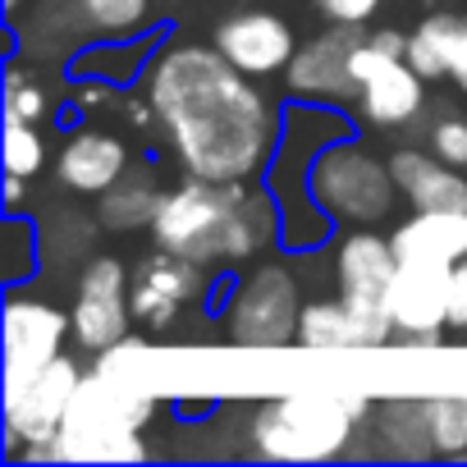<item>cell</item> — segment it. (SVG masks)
<instances>
[{
    "label": "cell",
    "instance_id": "obj_1",
    "mask_svg": "<svg viewBox=\"0 0 467 467\" xmlns=\"http://www.w3.org/2000/svg\"><path fill=\"white\" fill-rule=\"evenodd\" d=\"M165 156L202 179H266L285 115L215 42H165L138 74Z\"/></svg>",
    "mask_w": 467,
    "mask_h": 467
},
{
    "label": "cell",
    "instance_id": "obj_2",
    "mask_svg": "<svg viewBox=\"0 0 467 467\" xmlns=\"http://www.w3.org/2000/svg\"><path fill=\"white\" fill-rule=\"evenodd\" d=\"M371 403L376 399L367 389H339V385L285 389L275 399L253 403L239 435L248 440V453L266 462H330L348 458Z\"/></svg>",
    "mask_w": 467,
    "mask_h": 467
},
{
    "label": "cell",
    "instance_id": "obj_3",
    "mask_svg": "<svg viewBox=\"0 0 467 467\" xmlns=\"http://www.w3.org/2000/svg\"><path fill=\"white\" fill-rule=\"evenodd\" d=\"M161 399L138 380L124 362L119 348L101 353V367L83 376L74 408L65 417V431L51 444V462H83V458H129L142 462L151 449L142 431L156 421Z\"/></svg>",
    "mask_w": 467,
    "mask_h": 467
},
{
    "label": "cell",
    "instance_id": "obj_4",
    "mask_svg": "<svg viewBox=\"0 0 467 467\" xmlns=\"http://www.w3.org/2000/svg\"><path fill=\"white\" fill-rule=\"evenodd\" d=\"M307 192L335 224H385L403 197L389 156H376L358 133L330 138L307 161Z\"/></svg>",
    "mask_w": 467,
    "mask_h": 467
},
{
    "label": "cell",
    "instance_id": "obj_5",
    "mask_svg": "<svg viewBox=\"0 0 467 467\" xmlns=\"http://www.w3.org/2000/svg\"><path fill=\"white\" fill-rule=\"evenodd\" d=\"M298 317H303V280L280 257H262L244 266L220 307L229 344L262 348V353L298 344Z\"/></svg>",
    "mask_w": 467,
    "mask_h": 467
},
{
    "label": "cell",
    "instance_id": "obj_6",
    "mask_svg": "<svg viewBox=\"0 0 467 467\" xmlns=\"http://www.w3.org/2000/svg\"><path fill=\"white\" fill-rule=\"evenodd\" d=\"M257 179H202V174H183L156 220H151V239L170 253H183L202 266H220V244L224 229L234 220V211L244 206V197L253 192Z\"/></svg>",
    "mask_w": 467,
    "mask_h": 467
},
{
    "label": "cell",
    "instance_id": "obj_7",
    "mask_svg": "<svg viewBox=\"0 0 467 467\" xmlns=\"http://www.w3.org/2000/svg\"><path fill=\"white\" fill-rule=\"evenodd\" d=\"M353 115L371 129H408L426 110V78L408 65V37L399 28H367L353 51Z\"/></svg>",
    "mask_w": 467,
    "mask_h": 467
},
{
    "label": "cell",
    "instance_id": "obj_8",
    "mask_svg": "<svg viewBox=\"0 0 467 467\" xmlns=\"http://www.w3.org/2000/svg\"><path fill=\"white\" fill-rule=\"evenodd\" d=\"M83 376L88 371L65 353L47 371H37L24 389L0 394V426H5L0 435H5V453L15 462H51V444L65 431Z\"/></svg>",
    "mask_w": 467,
    "mask_h": 467
},
{
    "label": "cell",
    "instance_id": "obj_9",
    "mask_svg": "<svg viewBox=\"0 0 467 467\" xmlns=\"http://www.w3.org/2000/svg\"><path fill=\"white\" fill-rule=\"evenodd\" d=\"M0 330H5V385H0V394L24 389L37 371H47L56 358H65V344L74 339L69 307H60L56 298L24 289V285H10Z\"/></svg>",
    "mask_w": 467,
    "mask_h": 467
},
{
    "label": "cell",
    "instance_id": "obj_10",
    "mask_svg": "<svg viewBox=\"0 0 467 467\" xmlns=\"http://www.w3.org/2000/svg\"><path fill=\"white\" fill-rule=\"evenodd\" d=\"M129 280H133V266H124L115 253H97V257L83 262V271L74 280V303H69L78 353L101 358L133 335Z\"/></svg>",
    "mask_w": 467,
    "mask_h": 467
},
{
    "label": "cell",
    "instance_id": "obj_11",
    "mask_svg": "<svg viewBox=\"0 0 467 467\" xmlns=\"http://www.w3.org/2000/svg\"><path fill=\"white\" fill-rule=\"evenodd\" d=\"M211 266L170 253V248H151L133 262V280H129V303H133V326L147 335H161L170 326H179V317L197 312L202 303H211Z\"/></svg>",
    "mask_w": 467,
    "mask_h": 467
},
{
    "label": "cell",
    "instance_id": "obj_12",
    "mask_svg": "<svg viewBox=\"0 0 467 467\" xmlns=\"http://www.w3.org/2000/svg\"><path fill=\"white\" fill-rule=\"evenodd\" d=\"M367 37V24H330L317 37L298 42L285 83L298 101H326V106H353L358 78H353V51Z\"/></svg>",
    "mask_w": 467,
    "mask_h": 467
},
{
    "label": "cell",
    "instance_id": "obj_13",
    "mask_svg": "<svg viewBox=\"0 0 467 467\" xmlns=\"http://www.w3.org/2000/svg\"><path fill=\"white\" fill-rule=\"evenodd\" d=\"M389 321L399 339L431 348L449 330V307H453V266L444 262H421V257H399V275L389 285Z\"/></svg>",
    "mask_w": 467,
    "mask_h": 467
},
{
    "label": "cell",
    "instance_id": "obj_14",
    "mask_svg": "<svg viewBox=\"0 0 467 467\" xmlns=\"http://www.w3.org/2000/svg\"><path fill=\"white\" fill-rule=\"evenodd\" d=\"M348 458H389V462H431L435 440L426 421V394H385L371 403Z\"/></svg>",
    "mask_w": 467,
    "mask_h": 467
},
{
    "label": "cell",
    "instance_id": "obj_15",
    "mask_svg": "<svg viewBox=\"0 0 467 467\" xmlns=\"http://www.w3.org/2000/svg\"><path fill=\"white\" fill-rule=\"evenodd\" d=\"M389 339H399L389 307L353 303L344 294L303 303V317H298V344L303 348L344 353V348H385Z\"/></svg>",
    "mask_w": 467,
    "mask_h": 467
},
{
    "label": "cell",
    "instance_id": "obj_16",
    "mask_svg": "<svg viewBox=\"0 0 467 467\" xmlns=\"http://www.w3.org/2000/svg\"><path fill=\"white\" fill-rule=\"evenodd\" d=\"M330 248H335L330 266H335L339 294L353 298V303L385 307L389 285L399 275V248H394L389 234H376V224H348Z\"/></svg>",
    "mask_w": 467,
    "mask_h": 467
},
{
    "label": "cell",
    "instance_id": "obj_17",
    "mask_svg": "<svg viewBox=\"0 0 467 467\" xmlns=\"http://www.w3.org/2000/svg\"><path fill=\"white\" fill-rule=\"evenodd\" d=\"M211 42L239 65L244 74L253 78H271V74H285L298 42H294V28L271 15V10H239V15H229L215 24Z\"/></svg>",
    "mask_w": 467,
    "mask_h": 467
},
{
    "label": "cell",
    "instance_id": "obj_18",
    "mask_svg": "<svg viewBox=\"0 0 467 467\" xmlns=\"http://www.w3.org/2000/svg\"><path fill=\"white\" fill-rule=\"evenodd\" d=\"M133 165V151L119 133L110 129H97V124H83V129H69L60 138V151H56V179L60 188L69 192H83V197H101L115 179H124Z\"/></svg>",
    "mask_w": 467,
    "mask_h": 467
},
{
    "label": "cell",
    "instance_id": "obj_19",
    "mask_svg": "<svg viewBox=\"0 0 467 467\" xmlns=\"http://www.w3.org/2000/svg\"><path fill=\"white\" fill-rule=\"evenodd\" d=\"M389 170L399 179V192L412 211H449L467 206V170L440 161L431 147H394Z\"/></svg>",
    "mask_w": 467,
    "mask_h": 467
},
{
    "label": "cell",
    "instance_id": "obj_20",
    "mask_svg": "<svg viewBox=\"0 0 467 467\" xmlns=\"http://www.w3.org/2000/svg\"><path fill=\"white\" fill-rule=\"evenodd\" d=\"M389 239H394L399 257H421V262L458 266V262H467V206L412 211V215H403L389 229Z\"/></svg>",
    "mask_w": 467,
    "mask_h": 467
},
{
    "label": "cell",
    "instance_id": "obj_21",
    "mask_svg": "<svg viewBox=\"0 0 467 467\" xmlns=\"http://www.w3.org/2000/svg\"><path fill=\"white\" fill-rule=\"evenodd\" d=\"M165 192H170V188L161 183V170H156V165H129V174L115 179V183L97 197L92 215H97V224H101L106 234H138V229H151V220H156Z\"/></svg>",
    "mask_w": 467,
    "mask_h": 467
},
{
    "label": "cell",
    "instance_id": "obj_22",
    "mask_svg": "<svg viewBox=\"0 0 467 467\" xmlns=\"http://www.w3.org/2000/svg\"><path fill=\"white\" fill-rule=\"evenodd\" d=\"M462 28H467V15H458V10H435V15H426V19L408 33V65H412L426 83L449 78V51H453V42H458Z\"/></svg>",
    "mask_w": 467,
    "mask_h": 467
},
{
    "label": "cell",
    "instance_id": "obj_23",
    "mask_svg": "<svg viewBox=\"0 0 467 467\" xmlns=\"http://www.w3.org/2000/svg\"><path fill=\"white\" fill-rule=\"evenodd\" d=\"M426 421H431L435 458L467 462V389H435V394H426Z\"/></svg>",
    "mask_w": 467,
    "mask_h": 467
},
{
    "label": "cell",
    "instance_id": "obj_24",
    "mask_svg": "<svg viewBox=\"0 0 467 467\" xmlns=\"http://www.w3.org/2000/svg\"><path fill=\"white\" fill-rule=\"evenodd\" d=\"M78 15L97 42H133L151 24V0H78Z\"/></svg>",
    "mask_w": 467,
    "mask_h": 467
},
{
    "label": "cell",
    "instance_id": "obj_25",
    "mask_svg": "<svg viewBox=\"0 0 467 467\" xmlns=\"http://www.w3.org/2000/svg\"><path fill=\"white\" fill-rule=\"evenodd\" d=\"M47 133L42 124L33 119H15L5 115V170L10 174H24V179H37L47 170Z\"/></svg>",
    "mask_w": 467,
    "mask_h": 467
},
{
    "label": "cell",
    "instance_id": "obj_26",
    "mask_svg": "<svg viewBox=\"0 0 467 467\" xmlns=\"http://www.w3.org/2000/svg\"><path fill=\"white\" fill-rule=\"evenodd\" d=\"M42 266V229L19 220V211H10L5 220V285H24L28 275H37Z\"/></svg>",
    "mask_w": 467,
    "mask_h": 467
},
{
    "label": "cell",
    "instance_id": "obj_27",
    "mask_svg": "<svg viewBox=\"0 0 467 467\" xmlns=\"http://www.w3.org/2000/svg\"><path fill=\"white\" fill-rule=\"evenodd\" d=\"M5 115L33 119V124H47V115H51V92L37 83V74L24 69V60L5 65Z\"/></svg>",
    "mask_w": 467,
    "mask_h": 467
},
{
    "label": "cell",
    "instance_id": "obj_28",
    "mask_svg": "<svg viewBox=\"0 0 467 467\" xmlns=\"http://www.w3.org/2000/svg\"><path fill=\"white\" fill-rule=\"evenodd\" d=\"M426 147H431L440 161L467 170V119H462V115H440V119H431Z\"/></svg>",
    "mask_w": 467,
    "mask_h": 467
},
{
    "label": "cell",
    "instance_id": "obj_29",
    "mask_svg": "<svg viewBox=\"0 0 467 467\" xmlns=\"http://www.w3.org/2000/svg\"><path fill=\"white\" fill-rule=\"evenodd\" d=\"M326 15V24H371L385 0H312Z\"/></svg>",
    "mask_w": 467,
    "mask_h": 467
},
{
    "label": "cell",
    "instance_id": "obj_30",
    "mask_svg": "<svg viewBox=\"0 0 467 467\" xmlns=\"http://www.w3.org/2000/svg\"><path fill=\"white\" fill-rule=\"evenodd\" d=\"M449 326L467 330V262L453 266V307H449Z\"/></svg>",
    "mask_w": 467,
    "mask_h": 467
},
{
    "label": "cell",
    "instance_id": "obj_31",
    "mask_svg": "<svg viewBox=\"0 0 467 467\" xmlns=\"http://www.w3.org/2000/svg\"><path fill=\"white\" fill-rule=\"evenodd\" d=\"M449 83L467 97V28L458 33V42H453V51H449Z\"/></svg>",
    "mask_w": 467,
    "mask_h": 467
},
{
    "label": "cell",
    "instance_id": "obj_32",
    "mask_svg": "<svg viewBox=\"0 0 467 467\" xmlns=\"http://www.w3.org/2000/svg\"><path fill=\"white\" fill-rule=\"evenodd\" d=\"M0 188H5V206H10V211L24 206V192H28V179H24V174H10V170H5V174H0Z\"/></svg>",
    "mask_w": 467,
    "mask_h": 467
},
{
    "label": "cell",
    "instance_id": "obj_33",
    "mask_svg": "<svg viewBox=\"0 0 467 467\" xmlns=\"http://www.w3.org/2000/svg\"><path fill=\"white\" fill-rule=\"evenodd\" d=\"M19 5H24V0H5V15H15Z\"/></svg>",
    "mask_w": 467,
    "mask_h": 467
}]
</instances>
